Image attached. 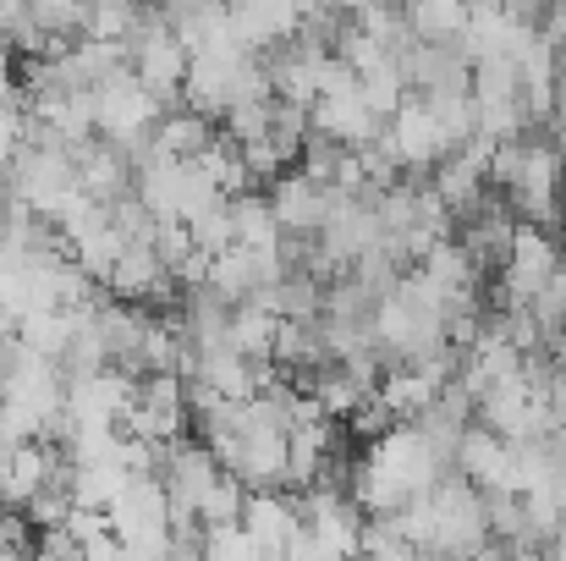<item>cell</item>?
Segmentation results:
<instances>
[{"label":"cell","instance_id":"cell-3","mask_svg":"<svg viewBox=\"0 0 566 561\" xmlns=\"http://www.w3.org/2000/svg\"><path fill=\"white\" fill-rule=\"evenodd\" d=\"M6 193L22 198L33 215H44V220L61 226V215L83 198L77 160H72L66 149H39V144H28V149L11 160V183H6Z\"/></svg>","mask_w":566,"mask_h":561},{"label":"cell","instance_id":"cell-24","mask_svg":"<svg viewBox=\"0 0 566 561\" xmlns=\"http://www.w3.org/2000/svg\"><path fill=\"white\" fill-rule=\"evenodd\" d=\"M28 149V105H0V166Z\"/></svg>","mask_w":566,"mask_h":561},{"label":"cell","instance_id":"cell-17","mask_svg":"<svg viewBox=\"0 0 566 561\" xmlns=\"http://www.w3.org/2000/svg\"><path fill=\"white\" fill-rule=\"evenodd\" d=\"M231 226L242 248H275L281 242V220L270 209V193H237L231 198Z\"/></svg>","mask_w":566,"mask_h":561},{"label":"cell","instance_id":"cell-13","mask_svg":"<svg viewBox=\"0 0 566 561\" xmlns=\"http://www.w3.org/2000/svg\"><path fill=\"white\" fill-rule=\"evenodd\" d=\"M440 391H446V380L412 370V364H390V370L379 374V391H375V396L385 402V407H390V413H396V418H401V424H412V418H418V413H423V407L440 396Z\"/></svg>","mask_w":566,"mask_h":561},{"label":"cell","instance_id":"cell-5","mask_svg":"<svg viewBox=\"0 0 566 561\" xmlns=\"http://www.w3.org/2000/svg\"><path fill=\"white\" fill-rule=\"evenodd\" d=\"M188 418H192L188 380H182V374H144V380H138V396H133V407H127V418H122V435L171 446V440H182Z\"/></svg>","mask_w":566,"mask_h":561},{"label":"cell","instance_id":"cell-18","mask_svg":"<svg viewBox=\"0 0 566 561\" xmlns=\"http://www.w3.org/2000/svg\"><path fill=\"white\" fill-rule=\"evenodd\" d=\"M198 166H203V177L220 187L226 198H237V193H248V187H253V172H248V160H242V144H237V138H226V133L198 155Z\"/></svg>","mask_w":566,"mask_h":561},{"label":"cell","instance_id":"cell-2","mask_svg":"<svg viewBox=\"0 0 566 561\" xmlns=\"http://www.w3.org/2000/svg\"><path fill=\"white\" fill-rule=\"evenodd\" d=\"M127 66L144 89H155L166 105H182V89H188V66H192V50L177 39V28L149 6L144 22L127 33Z\"/></svg>","mask_w":566,"mask_h":561},{"label":"cell","instance_id":"cell-27","mask_svg":"<svg viewBox=\"0 0 566 561\" xmlns=\"http://www.w3.org/2000/svg\"><path fill=\"white\" fill-rule=\"evenodd\" d=\"M545 138H551V144L566 155V116H551V122H545Z\"/></svg>","mask_w":566,"mask_h":561},{"label":"cell","instance_id":"cell-1","mask_svg":"<svg viewBox=\"0 0 566 561\" xmlns=\"http://www.w3.org/2000/svg\"><path fill=\"white\" fill-rule=\"evenodd\" d=\"M446 463L429 446V435L418 424H396L379 440H369V451L353 463V501L364 507V518H390L407 501L429 496L440 485Z\"/></svg>","mask_w":566,"mask_h":561},{"label":"cell","instance_id":"cell-12","mask_svg":"<svg viewBox=\"0 0 566 561\" xmlns=\"http://www.w3.org/2000/svg\"><path fill=\"white\" fill-rule=\"evenodd\" d=\"M214 138H220V127H214L203 111H192V105H171V111L160 116V127L149 133L155 155H166V160H198Z\"/></svg>","mask_w":566,"mask_h":561},{"label":"cell","instance_id":"cell-16","mask_svg":"<svg viewBox=\"0 0 566 561\" xmlns=\"http://www.w3.org/2000/svg\"><path fill=\"white\" fill-rule=\"evenodd\" d=\"M275 331H281V320L270 309H259V303H242L231 314V347L242 359H253V364H275Z\"/></svg>","mask_w":566,"mask_h":561},{"label":"cell","instance_id":"cell-11","mask_svg":"<svg viewBox=\"0 0 566 561\" xmlns=\"http://www.w3.org/2000/svg\"><path fill=\"white\" fill-rule=\"evenodd\" d=\"M385 127H390V122L364 100V89H353V94H325V100L314 105V133H331V138L347 144V149L375 144Z\"/></svg>","mask_w":566,"mask_h":561},{"label":"cell","instance_id":"cell-20","mask_svg":"<svg viewBox=\"0 0 566 561\" xmlns=\"http://www.w3.org/2000/svg\"><path fill=\"white\" fill-rule=\"evenodd\" d=\"M242 507H248V485L231 479V474H220V485L203 496L198 518H203V529H231V523H242Z\"/></svg>","mask_w":566,"mask_h":561},{"label":"cell","instance_id":"cell-30","mask_svg":"<svg viewBox=\"0 0 566 561\" xmlns=\"http://www.w3.org/2000/svg\"><path fill=\"white\" fill-rule=\"evenodd\" d=\"M562 253H566V242H562Z\"/></svg>","mask_w":566,"mask_h":561},{"label":"cell","instance_id":"cell-6","mask_svg":"<svg viewBox=\"0 0 566 561\" xmlns=\"http://www.w3.org/2000/svg\"><path fill=\"white\" fill-rule=\"evenodd\" d=\"M562 264H566V253H562V242H556V231H545V226H517L512 253H506V264H501V298H506L512 309H528V303L539 298V287H545Z\"/></svg>","mask_w":566,"mask_h":561},{"label":"cell","instance_id":"cell-9","mask_svg":"<svg viewBox=\"0 0 566 561\" xmlns=\"http://www.w3.org/2000/svg\"><path fill=\"white\" fill-rule=\"evenodd\" d=\"M331 204H336V187L303 177L297 166L286 177L270 183V209L281 220V231H303V237H319V226L331 220Z\"/></svg>","mask_w":566,"mask_h":561},{"label":"cell","instance_id":"cell-28","mask_svg":"<svg viewBox=\"0 0 566 561\" xmlns=\"http://www.w3.org/2000/svg\"><path fill=\"white\" fill-rule=\"evenodd\" d=\"M545 557H551V561H566V523H562V529H556V540L545 546Z\"/></svg>","mask_w":566,"mask_h":561},{"label":"cell","instance_id":"cell-10","mask_svg":"<svg viewBox=\"0 0 566 561\" xmlns=\"http://www.w3.org/2000/svg\"><path fill=\"white\" fill-rule=\"evenodd\" d=\"M457 474L473 479L479 490H517L512 479V440H501L490 424H468L457 446Z\"/></svg>","mask_w":566,"mask_h":561},{"label":"cell","instance_id":"cell-21","mask_svg":"<svg viewBox=\"0 0 566 561\" xmlns=\"http://www.w3.org/2000/svg\"><path fill=\"white\" fill-rule=\"evenodd\" d=\"M342 160H347V144H336L331 133H308V144H303V155H297V172H303V177H314V183L336 187Z\"/></svg>","mask_w":566,"mask_h":561},{"label":"cell","instance_id":"cell-14","mask_svg":"<svg viewBox=\"0 0 566 561\" xmlns=\"http://www.w3.org/2000/svg\"><path fill=\"white\" fill-rule=\"evenodd\" d=\"M325 276L314 270H297V276H281L270 292H259V309H270L275 320H319L325 314Z\"/></svg>","mask_w":566,"mask_h":561},{"label":"cell","instance_id":"cell-19","mask_svg":"<svg viewBox=\"0 0 566 561\" xmlns=\"http://www.w3.org/2000/svg\"><path fill=\"white\" fill-rule=\"evenodd\" d=\"M407 22L418 39H462L468 33V6L462 0H407Z\"/></svg>","mask_w":566,"mask_h":561},{"label":"cell","instance_id":"cell-26","mask_svg":"<svg viewBox=\"0 0 566 561\" xmlns=\"http://www.w3.org/2000/svg\"><path fill=\"white\" fill-rule=\"evenodd\" d=\"M33 561H88V551L72 540V529H44V534H39V551H33Z\"/></svg>","mask_w":566,"mask_h":561},{"label":"cell","instance_id":"cell-7","mask_svg":"<svg viewBox=\"0 0 566 561\" xmlns=\"http://www.w3.org/2000/svg\"><path fill=\"white\" fill-rule=\"evenodd\" d=\"M242 529H248V540L259 546V561H286V551H292L297 534H303L297 496H292V490H248Z\"/></svg>","mask_w":566,"mask_h":561},{"label":"cell","instance_id":"cell-15","mask_svg":"<svg viewBox=\"0 0 566 561\" xmlns=\"http://www.w3.org/2000/svg\"><path fill=\"white\" fill-rule=\"evenodd\" d=\"M144 11H149V0H83L77 33L105 39V44H127V33L144 22Z\"/></svg>","mask_w":566,"mask_h":561},{"label":"cell","instance_id":"cell-29","mask_svg":"<svg viewBox=\"0 0 566 561\" xmlns=\"http://www.w3.org/2000/svg\"><path fill=\"white\" fill-rule=\"evenodd\" d=\"M0 413H6V380H0Z\"/></svg>","mask_w":566,"mask_h":561},{"label":"cell","instance_id":"cell-23","mask_svg":"<svg viewBox=\"0 0 566 561\" xmlns=\"http://www.w3.org/2000/svg\"><path fill=\"white\" fill-rule=\"evenodd\" d=\"M203 561H259V546L248 540L242 523H231V529H209V534H203Z\"/></svg>","mask_w":566,"mask_h":561},{"label":"cell","instance_id":"cell-8","mask_svg":"<svg viewBox=\"0 0 566 561\" xmlns=\"http://www.w3.org/2000/svg\"><path fill=\"white\" fill-rule=\"evenodd\" d=\"M220 474L226 468H220V457L203 440H171L166 457H160V485H166V496H171L177 512H198L203 496L220 485Z\"/></svg>","mask_w":566,"mask_h":561},{"label":"cell","instance_id":"cell-4","mask_svg":"<svg viewBox=\"0 0 566 561\" xmlns=\"http://www.w3.org/2000/svg\"><path fill=\"white\" fill-rule=\"evenodd\" d=\"M166 111H171V105H166L155 89H144V83L133 77V66L116 72L105 89H94V122H99V138H111V144H122V149H138V144L160 127Z\"/></svg>","mask_w":566,"mask_h":561},{"label":"cell","instance_id":"cell-25","mask_svg":"<svg viewBox=\"0 0 566 561\" xmlns=\"http://www.w3.org/2000/svg\"><path fill=\"white\" fill-rule=\"evenodd\" d=\"M539 391V402H545V418H551V429H566V370L551 359V370H545V380L534 385Z\"/></svg>","mask_w":566,"mask_h":561},{"label":"cell","instance_id":"cell-22","mask_svg":"<svg viewBox=\"0 0 566 561\" xmlns=\"http://www.w3.org/2000/svg\"><path fill=\"white\" fill-rule=\"evenodd\" d=\"M111 226H116L127 242H155V237H160V220L149 215V204H144L138 193H127V198L111 204Z\"/></svg>","mask_w":566,"mask_h":561}]
</instances>
